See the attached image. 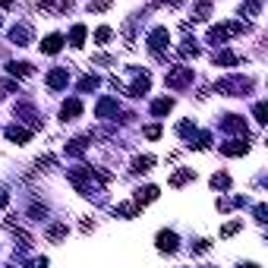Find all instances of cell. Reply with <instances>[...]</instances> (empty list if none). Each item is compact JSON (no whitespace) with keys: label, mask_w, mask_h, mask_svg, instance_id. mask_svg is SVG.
Masks as SVG:
<instances>
[{"label":"cell","mask_w":268,"mask_h":268,"mask_svg":"<svg viewBox=\"0 0 268 268\" xmlns=\"http://www.w3.org/2000/svg\"><path fill=\"white\" fill-rule=\"evenodd\" d=\"M249 89H253V79H243V76H227L218 82L221 95H249Z\"/></svg>","instance_id":"cell-1"},{"label":"cell","mask_w":268,"mask_h":268,"mask_svg":"<svg viewBox=\"0 0 268 268\" xmlns=\"http://www.w3.org/2000/svg\"><path fill=\"white\" fill-rule=\"evenodd\" d=\"M189 82H193V66H174V70L164 76L167 89H186Z\"/></svg>","instance_id":"cell-2"},{"label":"cell","mask_w":268,"mask_h":268,"mask_svg":"<svg viewBox=\"0 0 268 268\" xmlns=\"http://www.w3.org/2000/svg\"><path fill=\"white\" fill-rule=\"evenodd\" d=\"M221 129H224V133H240V136H246V120L237 117V114H227V117L221 120Z\"/></svg>","instance_id":"cell-3"},{"label":"cell","mask_w":268,"mask_h":268,"mask_svg":"<svg viewBox=\"0 0 268 268\" xmlns=\"http://www.w3.org/2000/svg\"><path fill=\"white\" fill-rule=\"evenodd\" d=\"M79 114H82V101H79V98H66L63 107H60V120L66 123V120H76Z\"/></svg>","instance_id":"cell-4"},{"label":"cell","mask_w":268,"mask_h":268,"mask_svg":"<svg viewBox=\"0 0 268 268\" xmlns=\"http://www.w3.org/2000/svg\"><path fill=\"white\" fill-rule=\"evenodd\" d=\"M167 41H170L167 29H155L152 35H149V48H152V54H161V51L167 48Z\"/></svg>","instance_id":"cell-5"},{"label":"cell","mask_w":268,"mask_h":268,"mask_svg":"<svg viewBox=\"0 0 268 268\" xmlns=\"http://www.w3.org/2000/svg\"><path fill=\"white\" fill-rule=\"evenodd\" d=\"M158 249L161 253H174L177 249V233L174 230H161L158 233Z\"/></svg>","instance_id":"cell-6"},{"label":"cell","mask_w":268,"mask_h":268,"mask_svg":"<svg viewBox=\"0 0 268 268\" xmlns=\"http://www.w3.org/2000/svg\"><path fill=\"white\" fill-rule=\"evenodd\" d=\"M6 139H10V142H16V145H25V142H29L32 139V133H29V129H22V126H6Z\"/></svg>","instance_id":"cell-7"},{"label":"cell","mask_w":268,"mask_h":268,"mask_svg":"<svg viewBox=\"0 0 268 268\" xmlns=\"http://www.w3.org/2000/svg\"><path fill=\"white\" fill-rule=\"evenodd\" d=\"M73 0H38V10L45 13H60V10H70Z\"/></svg>","instance_id":"cell-8"},{"label":"cell","mask_w":268,"mask_h":268,"mask_svg":"<svg viewBox=\"0 0 268 268\" xmlns=\"http://www.w3.org/2000/svg\"><path fill=\"white\" fill-rule=\"evenodd\" d=\"M149 85H152V79H149V73H142L139 79H136L133 85H129V92L126 95H133V98H142L145 92H149Z\"/></svg>","instance_id":"cell-9"},{"label":"cell","mask_w":268,"mask_h":268,"mask_svg":"<svg viewBox=\"0 0 268 268\" xmlns=\"http://www.w3.org/2000/svg\"><path fill=\"white\" fill-rule=\"evenodd\" d=\"M221 152H224V155H230V158H237V155H246V152H249V145H246L243 139H233V142H224V145H221Z\"/></svg>","instance_id":"cell-10"},{"label":"cell","mask_w":268,"mask_h":268,"mask_svg":"<svg viewBox=\"0 0 268 268\" xmlns=\"http://www.w3.org/2000/svg\"><path fill=\"white\" fill-rule=\"evenodd\" d=\"M60 48H63V35H57V32H54V35H48L45 41H41V51H45V54H57Z\"/></svg>","instance_id":"cell-11"},{"label":"cell","mask_w":268,"mask_h":268,"mask_svg":"<svg viewBox=\"0 0 268 268\" xmlns=\"http://www.w3.org/2000/svg\"><path fill=\"white\" fill-rule=\"evenodd\" d=\"M29 38H32L29 25H13V32H10V41H13V45H29Z\"/></svg>","instance_id":"cell-12"},{"label":"cell","mask_w":268,"mask_h":268,"mask_svg":"<svg viewBox=\"0 0 268 268\" xmlns=\"http://www.w3.org/2000/svg\"><path fill=\"white\" fill-rule=\"evenodd\" d=\"M158 193H161L158 186H145V189H139V193H136V205H149V202H155V199H158Z\"/></svg>","instance_id":"cell-13"},{"label":"cell","mask_w":268,"mask_h":268,"mask_svg":"<svg viewBox=\"0 0 268 268\" xmlns=\"http://www.w3.org/2000/svg\"><path fill=\"white\" fill-rule=\"evenodd\" d=\"M66 82H70L66 70H51V73H48V85H51V89H63Z\"/></svg>","instance_id":"cell-14"},{"label":"cell","mask_w":268,"mask_h":268,"mask_svg":"<svg viewBox=\"0 0 268 268\" xmlns=\"http://www.w3.org/2000/svg\"><path fill=\"white\" fill-rule=\"evenodd\" d=\"M155 158L152 155H139V158H133V174H145V170H152Z\"/></svg>","instance_id":"cell-15"},{"label":"cell","mask_w":268,"mask_h":268,"mask_svg":"<svg viewBox=\"0 0 268 268\" xmlns=\"http://www.w3.org/2000/svg\"><path fill=\"white\" fill-rule=\"evenodd\" d=\"M189 180H196V170L183 167V170H177V174L170 177V186H183V183H189Z\"/></svg>","instance_id":"cell-16"},{"label":"cell","mask_w":268,"mask_h":268,"mask_svg":"<svg viewBox=\"0 0 268 268\" xmlns=\"http://www.w3.org/2000/svg\"><path fill=\"white\" fill-rule=\"evenodd\" d=\"M6 70H10V76H13V79H16V76L22 79V76H32V73H35V70H32V63H25V60H19V63H10Z\"/></svg>","instance_id":"cell-17"},{"label":"cell","mask_w":268,"mask_h":268,"mask_svg":"<svg viewBox=\"0 0 268 268\" xmlns=\"http://www.w3.org/2000/svg\"><path fill=\"white\" fill-rule=\"evenodd\" d=\"M98 117H110V114H117V101L114 98H101L98 101V110H95Z\"/></svg>","instance_id":"cell-18"},{"label":"cell","mask_w":268,"mask_h":268,"mask_svg":"<svg viewBox=\"0 0 268 268\" xmlns=\"http://www.w3.org/2000/svg\"><path fill=\"white\" fill-rule=\"evenodd\" d=\"M237 54H233V51H218V54H214V66H233L237 63Z\"/></svg>","instance_id":"cell-19"},{"label":"cell","mask_w":268,"mask_h":268,"mask_svg":"<svg viewBox=\"0 0 268 268\" xmlns=\"http://www.w3.org/2000/svg\"><path fill=\"white\" fill-rule=\"evenodd\" d=\"M170 107H174V101H170V98H158L152 105V114L155 117H164V114H170Z\"/></svg>","instance_id":"cell-20"},{"label":"cell","mask_w":268,"mask_h":268,"mask_svg":"<svg viewBox=\"0 0 268 268\" xmlns=\"http://www.w3.org/2000/svg\"><path fill=\"white\" fill-rule=\"evenodd\" d=\"M70 45H73V48H82V45H85V25H73V32H70Z\"/></svg>","instance_id":"cell-21"},{"label":"cell","mask_w":268,"mask_h":268,"mask_svg":"<svg viewBox=\"0 0 268 268\" xmlns=\"http://www.w3.org/2000/svg\"><path fill=\"white\" fill-rule=\"evenodd\" d=\"M177 133L183 136V139H189V142H193V136H196V123H193V120H183V123L177 126Z\"/></svg>","instance_id":"cell-22"},{"label":"cell","mask_w":268,"mask_h":268,"mask_svg":"<svg viewBox=\"0 0 268 268\" xmlns=\"http://www.w3.org/2000/svg\"><path fill=\"white\" fill-rule=\"evenodd\" d=\"M92 89H98V76H82V79H79V92H92Z\"/></svg>","instance_id":"cell-23"},{"label":"cell","mask_w":268,"mask_h":268,"mask_svg":"<svg viewBox=\"0 0 268 268\" xmlns=\"http://www.w3.org/2000/svg\"><path fill=\"white\" fill-rule=\"evenodd\" d=\"M212 186H214V189H230V177H227V174H214V177H212Z\"/></svg>","instance_id":"cell-24"},{"label":"cell","mask_w":268,"mask_h":268,"mask_svg":"<svg viewBox=\"0 0 268 268\" xmlns=\"http://www.w3.org/2000/svg\"><path fill=\"white\" fill-rule=\"evenodd\" d=\"M63 237H66V224H54L48 230V240H63Z\"/></svg>","instance_id":"cell-25"},{"label":"cell","mask_w":268,"mask_h":268,"mask_svg":"<svg viewBox=\"0 0 268 268\" xmlns=\"http://www.w3.org/2000/svg\"><path fill=\"white\" fill-rule=\"evenodd\" d=\"M82 152H85V139H76L73 145H66V155H73V158H79Z\"/></svg>","instance_id":"cell-26"},{"label":"cell","mask_w":268,"mask_h":268,"mask_svg":"<svg viewBox=\"0 0 268 268\" xmlns=\"http://www.w3.org/2000/svg\"><path fill=\"white\" fill-rule=\"evenodd\" d=\"M110 35H114V32H110L107 25H101V29L95 32V38H98V45H107V41H110Z\"/></svg>","instance_id":"cell-27"},{"label":"cell","mask_w":268,"mask_h":268,"mask_svg":"<svg viewBox=\"0 0 268 268\" xmlns=\"http://www.w3.org/2000/svg\"><path fill=\"white\" fill-rule=\"evenodd\" d=\"M110 3H114V0H92V3H89V10H92V13H101V10H107Z\"/></svg>","instance_id":"cell-28"},{"label":"cell","mask_w":268,"mask_h":268,"mask_svg":"<svg viewBox=\"0 0 268 268\" xmlns=\"http://www.w3.org/2000/svg\"><path fill=\"white\" fill-rule=\"evenodd\" d=\"M240 227H243V221H230V224H224V230H221V237H230V233H237Z\"/></svg>","instance_id":"cell-29"},{"label":"cell","mask_w":268,"mask_h":268,"mask_svg":"<svg viewBox=\"0 0 268 268\" xmlns=\"http://www.w3.org/2000/svg\"><path fill=\"white\" fill-rule=\"evenodd\" d=\"M209 13H212V3H199L196 6V19H209Z\"/></svg>","instance_id":"cell-30"},{"label":"cell","mask_w":268,"mask_h":268,"mask_svg":"<svg viewBox=\"0 0 268 268\" xmlns=\"http://www.w3.org/2000/svg\"><path fill=\"white\" fill-rule=\"evenodd\" d=\"M253 114H256V120H259V123H265V105H262V101H259V105H256V110H253Z\"/></svg>","instance_id":"cell-31"},{"label":"cell","mask_w":268,"mask_h":268,"mask_svg":"<svg viewBox=\"0 0 268 268\" xmlns=\"http://www.w3.org/2000/svg\"><path fill=\"white\" fill-rule=\"evenodd\" d=\"M13 89H16V85H13L10 79H3V82H0V98H3V95H10Z\"/></svg>","instance_id":"cell-32"},{"label":"cell","mask_w":268,"mask_h":268,"mask_svg":"<svg viewBox=\"0 0 268 268\" xmlns=\"http://www.w3.org/2000/svg\"><path fill=\"white\" fill-rule=\"evenodd\" d=\"M180 51H183V57H199V48L196 45H183Z\"/></svg>","instance_id":"cell-33"},{"label":"cell","mask_w":268,"mask_h":268,"mask_svg":"<svg viewBox=\"0 0 268 268\" xmlns=\"http://www.w3.org/2000/svg\"><path fill=\"white\" fill-rule=\"evenodd\" d=\"M145 136H149V139H158V136H161V126H145Z\"/></svg>","instance_id":"cell-34"},{"label":"cell","mask_w":268,"mask_h":268,"mask_svg":"<svg viewBox=\"0 0 268 268\" xmlns=\"http://www.w3.org/2000/svg\"><path fill=\"white\" fill-rule=\"evenodd\" d=\"M209 249H212L209 240H199V243H196V253H209Z\"/></svg>","instance_id":"cell-35"},{"label":"cell","mask_w":268,"mask_h":268,"mask_svg":"<svg viewBox=\"0 0 268 268\" xmlns=\"http://www.w3.org/2000/svg\"><path fill=\"white\" fill-rule=\"evenodd\" d=\"M0 6H3V10H10V6H13V0H0Z\"/></svg>","instance_id":"cell-36"}]
</instances>
